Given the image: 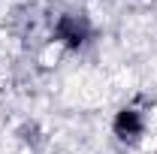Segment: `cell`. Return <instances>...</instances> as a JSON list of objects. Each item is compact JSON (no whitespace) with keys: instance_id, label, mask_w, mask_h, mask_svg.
<instances>
[{"instance_id":"1","label":"cell","mask_w":157,"mask_h":154,"mask_svg":"<svg viewBox=\"0 0 157 154\" xmlns=\"http://www.w3.org/2000/svg\"><path fill=\"white\" fill-rule=\"evenodd\" d=\"M115 130H118L121 136H133V133H139V118H136V112L124 109V112L118 115V121H115Z\"/></svg>"},{"instance_id":"2","label":"cell","mask_w":157,"mask_h":154,"mask_svg":"<svg viewBox=\"0 0 157 154\" xmlns=\"http://www.w3.org/2000/svg\"><path fill=\"white\" fill-rule=\"evenodd\" d=\"M60 37L67 39V42H73V45H76V42H82V30H78L73 21H60Z\"/></svg>"}]
</instances>
